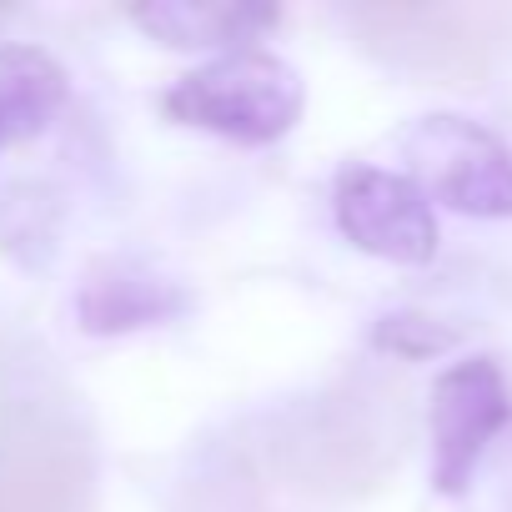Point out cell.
Masks as SVG:
<instances>
[{"label":"cell","mask_w":512,"mask_h":512,"mask_svg":"<svg viewBox=\"0 0 512 512\" xmlns=\"http://www.w3.org/2000/svg\"><path fill=\"white\" fill-rule=\"evenodd\" d=\"M512 422V392L492 357H467L437 372L427 397L432 432V487L442 497H462L492 437Z\"/></svg>","instance_id":"5"},{"label":"cell","mask_w":512,"mask_h":512,"mask_svg":"<svg viewBox=\"0 0 512 512\" xmlns=\"http://www.w3.org/2000/svg\"><path fill=\"white\" fill-rule=\"evenodd\" d=\"M307 106V86L297 66H287L272 51H226L206 66L186 71L166 96L161 111L176 126L211 131L236 146H272L282 141Z\"/></svg>","instance_id":"2"},{"label":"cell","mask_w":512,"mask_h":512,"mask_svg":"<svg viewBox=\"0 0 512 512\" xmlns=\"http://www.w3.org/2000/svg\"><path fill=\"white\" fill-rule=\"evenodd\" d=\"M51 382L46 357L26 352L0 377V512H81L91 462L86 437Z\"/></svg>","instance_id":"1"},{"label":"cell","mask_w":512,"mask_h":512,"mask_svg":"<svg viewBox=\"0 0 512 512\" xmlns=\"http://www.w3.org/2000/svg\"><path fill=\"white\" fill-rule=\"evenodd\" d=\"M76 327L91 337H131L146 327H166L176 322L191 297L176 277L146 267L141 256H101L86 267L81 287H76Z\"/></svg>","instance_id":"6"},{"label":"cell","mask_w":512,"mask_h":512,"mask_svg":"<svg viewBox=\"0 0 512 512\" xmlns=\"http://www.w3.org/2000/svg\"><path fill=\"white\" fill-rule=\"evenodd\" d=\"M66 106V71L41 46H0V151L41 136Z\"/></svg>","instance_id":"9"},{"label":"cell","mask_w":512,"mask_h":512,"mask_svg":"<svg viewBox=\"0 0 512 512\" xmlns=\"http://www.w3.org/2000/svg\"><path fill=\"white\" fill-rule=\"evenodd\" d=\"M332 216L342 236L397 267H422L437 256V211L422 196V186L402 171L352 161L332 181Z\"/></svg>","instance_id":"4"},{"label":"cell","mask_w":512,"mask_h":512,"mask_svg":"<svg viewBox=\"0 0 512 512\" xmlns=\"http://www.w3.org/2000/svg\"><path fill=\"white\" fill-rule=\"evenodd\" d=\"M402 151L412 161V181L422 196L462 211V216H512V146L467 116H422Z\"/></svg>","instance_id":"3"},{"label":"cell","mask_w":512,"mask_h":512,"mask_svg":"<svg viewBox=\"0 0 512 512\" xmlns=\"http://www.w3.org/2000/svg\"><path fill=\"white\" fill-rule=\"evenodd\" d=\"M362 46L402 71L422 76H472L477 46L462 11H427V6H367L352 11Z\"/></svg>","instance_id":"7"},{"label":"cell","mask_w":512,"mask_h":512,"mask_svg":"<svg viewBox=\"0 0 512 512\" xmlns=\"http://www.w3.org/2000/svg\"><path fill=\"white\" fill-rule=\"evenodd\" d=\"M372 347L397 357V362H427L457 347V327L427 317V312H387L372 327Z\"/></svg>","instance_id":"10"},{"label":"cell","mask_w":512,"mask_h":512,"mask_svg":"<svg viewBox=\"0 0 512 512\" xmlns=\"http://www.w3.org/2000/svg\"><path fill=\"white\" fill-rule=\"evenodd\" d=\"M131 21L171 46V51H246V41H256L262 31H272L282 21L277 6H196V0H146L131 6Z\"/></svg>","instance_id":"8"}]
</instances>
